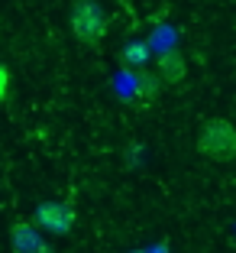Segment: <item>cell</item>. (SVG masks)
<instances>
[{"instance_id": "4", "label": "cell", "mask_w": 236, "mask_h": 253, "mask_svg": "<svg viewBox=\"0 0 236 253\" xmlns=\"http://www.w3.org/2000/svg\"><path fill=\"white\" fill-rule=\"evenodd\" d=\"M10 253H55V250L36 231V224L20 217V221L10 224Z\"/></svg>"}, {"instance_id": "5", "label": "cell", "mask_w": 236, "mask_h": 253, "mask_svg": "<svg viewBox=\"0 0 236 253\" xmlns=\"http://www.w3.org/2000/svg\"><path fill=\"white\" fill-rule=\"evenodd\" d=\"M155 75H159V82H162V84H181V82H185V75H188L185 52H178V49L162 52L159 62H155Z\"/></svg>"}, {"instance_id": "8", "label": "cell", "mask_w": 236, "mask_h": 253, "mask_svg": "<svg viewBox=\"0 0 236 253\" xmlns=\"http://www.w3.org/2000/svg\"><path fill=\"white\" fill-rule=\"evenodd\" d=\"M10 101V68L0 62V104Z\"/></svg>"}, {"instance_id": "2", "label": "cell", "mask_w": 236, "mask_h": 253, "mask_svg": "<svg viewBox=\"0 0 236 253\" xmlns=\"http://www.w3.org/2000/svg\"><path fill=\"white\" fill-rule=\"evenodd\" d=\"M68 23H71L74 39L84 45H97L107 36V13H103V7L97 0H74Z\"/></svg>"}, {"instance_id": "1", "label": "cell", "mask_w": 236, "mask_h": 253, "mask_svg": "<svg viewBox=\"0 0 236 253\" xmlns=\"http://www.w3.org/2000/svg\"><path fill=\"white\" fill-rule=\"evenodd\" d=\"M194 146L204 159L230 163V159H236V126L227 117H207L198 130Z\"/></svg>"}, {"instance_id": "7", "label": "cell", "mask_w": 236, "mask_h": 253, "mask_svg": "<svg viewBox=\"0 0 236 253\" xmlns=\"http://www.w3.org/2000/svg\"><path fill=\"white\" fill-rule=\"evenodd\" d=\"M146 45H142V42H130V45H126V49H123V59L126 62H146Z\"/></svg>"}, {"instance_id": "3", "label": "cell", "mask_w": 236, "mask_h": 253, "mask_svg": "<svg viewBox=\"0 0 236 253\" xmlns=\"http://www.w3.org/2000/svg\"><path fill=\"white\" fill-rule=\"evenodd\" d=\"M33 217H36V227H42L49 234H59V237L71 234L74 221H78V214H74V208L68 201H42Z\"/></svg>"}, {"instance_id": "6", "label": "cell", "mask_w": 236, "mask_h": 253, "mask_svg": "<svg viewBox=\"0 0 236 253\" xmlns=\"http://www.w3.org/2000/svg\"><path fill=\"white\" fill-rule=\"evenodd\" d=\"M136 82H139V97H142V101H152V97L165 88V84L159 82V75H149V72H139V75H136Z\"/></svg>"}]
</instances>
